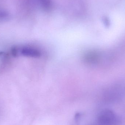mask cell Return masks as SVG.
Returning a JSON list of instances; mask_svg holds the SVG:
<instances>
[{"label": "cell", "mask_w": 125, "mask_h": 125, "mask_svg": "<svg viewBox=\"0 0 125 125\" xmlns=\"http://www.w3.org/2000/svg\"><path fill=\"white\" fill-rule=\"evenodd\" d=\"M101 117V123L104 125H116L119 122L117 115L111 110H106L103 112Z\"/></svg>", "instance_id": "obj_1"}, {"label": "cell", "mask_w": 125, "mask_h": 125, "mask_svg": "<svg viewBox=\"0 0 125 125\" xmlns=\"http://www.w3.org/2000/svg\"><path fill=\"white\" fill-rule=\"evenodd\" d=\"M21 52L22 55L26 56H33L36 55L37 52L31 48L25 47L22 48Z\"/></svg>", "instance_id": "obj_2"}, {"label": "cell", "mask_w": 125, "mask_h": 125, "mask_svg": "<svg viewBox=\"0 0 125 125\" xmlns=\"http://www.w3.org/2000/svg\"><path fill=\"white\" fill-rule=\"evenodd\" d=\"M43 8L48 9L51 6V0H39Z\"/></svg>", "instance_id": "obj_3"}]
</instances>
